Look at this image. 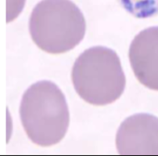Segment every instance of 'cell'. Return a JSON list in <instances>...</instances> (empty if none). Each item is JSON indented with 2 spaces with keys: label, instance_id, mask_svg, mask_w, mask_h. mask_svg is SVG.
<instances>
[{
  "label": "cell",
  "instance_id": "6da1fadb",
  "mask_svg": "<svg viewBox=\"0 0 158 156\" xmlns=\"http://www.w3.org/2000/svg\"><path fill=\"white\" fill-rule=\"evenodd\" d=\"M20 116L29 139L42 147L56 145L69 127L70 113L65 96L50 81H39L25 91Z\"/></svg>",
  "mask_w": 158,
  "mask_h": 156
},
{
  "label": "cell",
  "instance_id": "7a4b0ae2",
  "mask_svg": "<svg viewBox=\"0 0 158 156\" xmlns=\"http://www.w3.org/2000/svg\"><path fill=\"white\" fill-rule=\"evenodd\" d=\"M71 79L79 97L96 106L114 102L121 98L126 86V78L118 54L100 46L86 50L77 57Z\"/></svg>",
  "mask_w": 158,
  "mask_h": 156
},
{
  "label": "cell",
  "instance_id": "3957f363",
  "mask_svg": "<svg viewBox=\"0 0 158 156\" xmlns=\"http://www.w3.org/2000/svg\"><path fill=\"white\" fill-rule=\"evenodd\" d=\"M86 23L71 0H42L29 19V32L42 50L52 54L74 49L84 39Z\"/></svg>",
  "mask_w": 158,
  "mask_h": 156
},
{
  "label": "cell",
  "instance_id": "277c9868",
  "mask_svg": "<svg viewBox=\"0 0 158 156\" xmlns=\"http://www.w3.org/2000/svg\"><path fill=\"white\" fill-rule=\"evenodd\" d=\"M116 146L124 155H158V118L148 113L127 118L118 130Z\"/></svg>",
  "mask_w": 158,
  "mask_h": 156
},
{
  "label": "cell",
  "instance_id": "5b68a950",
  "mask_svg": "<svg viewBox=\"0 0 158 156\" xmlns=\"http://www.w3.org/2000/svg\"><path fill=\"white\" fill-rule=\"evenodd\" d=\"M128 56L139 82L158 91V26L140 32L130 45Z\"/></svg>",
  "mask_w": 158,
  "mask_h": 156
},
{
  "label": "cell",
  "instance_id": "8992f818",
  "mask_svg": "<svg viewBox=\"0 0 158 156\" xmlns=\"http://www.w3.org/2000/svg\"><path fill=\"white\" fill-rule=\"evenodd\" d=\"M125 10L138 18H149L158 14V0H118Z\"/></svg>",
  "mask_w": 158,
  "mask_h": 156
}]
</instances>
